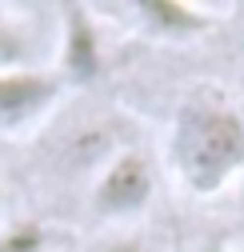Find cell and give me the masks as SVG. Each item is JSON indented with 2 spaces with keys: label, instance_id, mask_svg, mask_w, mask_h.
I'll return each mask as SVG.
<instances>
[{
  "label": "cell",
  "instance_id": "1",
  "mask_svg": "<svg viewBox=\"0 0 244 252\" xmlns=\"http://www.w3.org/2000/svg\"><path fill=\"white\" fill-rule=\"evenodd\" d=\"M168 164L192 196H220L244 172V116L216 92H192L172 116Z\"/></svg>",
  "mask_w": 244,
  "mask_h": 252
},
{
  "label": "cell",
  "instance_id": "2",
  "mask_svg": "<svg viewBox=\"0 0 244 252\" xmlns=\"http://www.w3.org/2000/svg\"><path fill=\"white\" fill-rule=\"evenodd\" d=\"M156 188H160L156 160L144 148L128 144L92 176V184H88V212L96 220H104V224H124V220H136L152 208Z\"/></svg>",
  "mask_w": 244,
  "mask_h": 252
},
{
  "label": "cell",
  "instance_id": "3",
  "mask_svg": "<svg viewBox=\"0 0 244 252\" xmlns=\"http://www.w3.org/2000/svg\"><path fill=\"white\" fill-rule=\"evenodd\" d=\"M64 96V80L52 68L0 72V136H20L52 116Z\"/></svg>",
  "mask_w": 244,
  "mask_h": 252
},
{
  "label": "cell",
  "instance_id": "4",
  "mask_svg": "<svg viewBox=\"0 0 244 252\" xmlns=\"http://www.w3.org/2000/svg\"><path fill=\"white\" fill-rule=\"evenodd\" d=\"M52 72L64 80V88L72 84H92L104 72V36L96 16L72 4L56 12V48H52Z\"/></svg>",
  "mask_w": 244,
  "mask_h": 252
},
{
  "label": "cell",
  "instance_id": "5",
  "mask_svg": "<svg viewBox=\"0 0 244 252\" xmlns=\"http://www.w3.org/2000/svg\"><path fill=\"white\" fill-rule=\"evenodd\" d=\"M56 48V16L44 20L36 8L0 4V72L20 68H52Z\"/></svg>",
  "mask_w": 244,
  "mask_h": 252
},
{
  "label": "cell",
  "instance_id": "6",
  "mask_svg": "<svg viewBox=\"0 0 244 252\" xmlns=\"http://www.w3.org/2000/svg\"><path fill=\"white\" fill-rule=\"evenodd\" d=\"M128 16L156 40H192L216 24V8H196L184 0H140L128 8Z\"/></svg>",
  "mask_w": 244,
  "mask_h": 252
},
{
  "label": "cell",
  "instance_id": "7",
  "mask_svg": "<svg viewBox=\"0 0 244 252\" xmlns=\"http://www.w3.org/2000/svg\"><path fill=\"white\" fill-rule=\"evenodd\" d=\"M52 236L40 220H4L0 224V252H48Z\"/></svg>",
  "mask_w": 244,
  "mask_h": 252
},
{
  "label": "cell",
  "instance_id": "8",
  "mask_svg": "<svg viewBox=\"0 0 244 252\" xmlns=\"http://www.w3.org/2000/svg\"><path fill=\"white\" fill-rule=\"evenodd\" d=\"M96 252H156L144 236H112V240H104Z\"/></svg>",
  "mask_w": 244,
  "mask_h": 252
},
{
  "label": "cell",
  "instance_id": "9",
  "mask_svg": "<svg viewBox=\"0 0 244 252\" xmlns=\"http://www.w3.org/2000/svg\"><path fill=\"white\" fill-rule=\"evenodd\" d=\"M0 224H4V192H0Z\"/></svg>",
  "mask_w": 244,
  "mask_h": 252
}]
</instances>
